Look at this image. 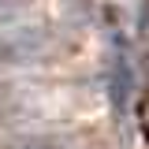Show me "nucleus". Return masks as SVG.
Returning a JSON list of instances; mask_svg holds the SVG:
<instances>
[{
    "instance_id": "f257e3e1",
    "label": "nucleus",
    "mask_w": 149,
    "mask_h": 149,
    "mask_svg": "<svg viewBox=\"0 0 149 149\" xmlns=\"http://www.w3.org/2000/svg\"><path fill=\"white\" fill-rule=\"evenodd\" d=\"M45 52V34L34 26H0V67H22Z\"/></svg>"
},
{
    "instance_id": "f03ea898",
    "label": "nucleus",
    "mask_w": 149,
    "mask_h": 149,
    "mask_svg": "<svg viewBox=\"0 0 149 149\" xmlns=\"http://www.w3.org/2000/svg\"><path fill=\"white\" fill-rule=\"evenodd\" d=\"M19 0H0V26H15V19H19Z\"/></svg>"
}]
</instances>
